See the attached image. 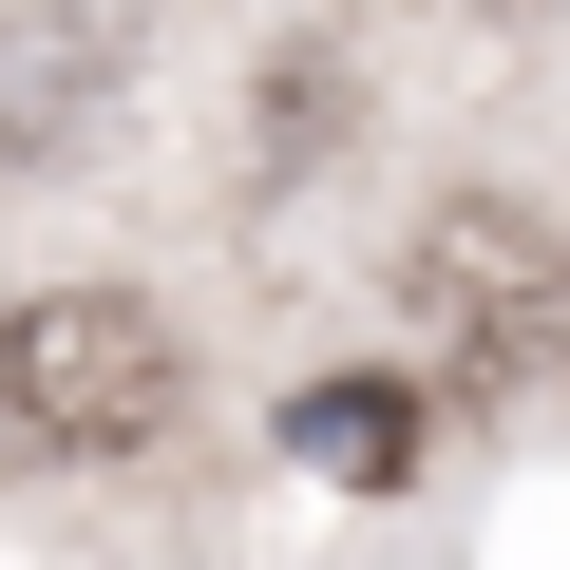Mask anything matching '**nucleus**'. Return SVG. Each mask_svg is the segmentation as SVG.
<instances>
[{"label":"nucleus","mask_w":570,"mask_h":570,"mask_svg":"<svg viewBox=\"0 0 570 570\" xmlns=\"http://www.w3.org/2000/svg\"><path fill=\"white\" fill-rule=\"evenodd\" d=\"M190 419V362L134 285H39V305H0V438L58 456V475H115Z\"/></svg>","instance_id":"obj_1"},{"label":"nucleus","mask_w":570,"mask_h":570,"mask_svg":"<svg viewBox=\"0 0 570 570\" xmlns=\"http://www.w3.org/2000/svg\"><path fill=\"white\" fill-rule=\"evenodd\" d=\"M285 456L343 475V494H381L419 456V381H305V400H285Z\"/></svg>","instance_id":"obj_3"},{"label":"nucleus","mask_w":570,"mask_h":570,"mask_svg":"<svg viewBox=\"0 0 570 570\" xmlns=\"http://www.w3.org/2000/svg\"><path fill=\"white\" fill-rule=\"evenodd\" d=\"M400 285H419V324H438V362H456L475 400H494V381H532V324H551V228H532V209H494V190L419 209Z\"/></svg>","instance_id":"obj_2"}]
</instances>
